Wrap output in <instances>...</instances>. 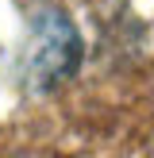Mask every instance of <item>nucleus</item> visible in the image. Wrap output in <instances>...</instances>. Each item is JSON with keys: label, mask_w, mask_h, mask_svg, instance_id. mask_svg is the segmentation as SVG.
<instances>
[{"label": "nucleus", "mask_w": 154, "mask_h": 158, "mask_svg": "<svg viewBox=\"0 0 154 158\" xmlns=\"http://www.w3.org/2000/svg\"><path fill=\"white\" fill-rule=\"evenodd\" d=\"M81 62V35L77 23L69 19L62 8L38 4L27 15V35H23V54L19 69L27 85L35 89H50V85L66 81Z\"/></svg>", "instance_id": "nucleus-1"}]
</instances>
